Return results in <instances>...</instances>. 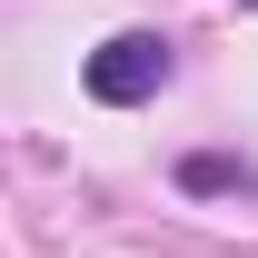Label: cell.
<instances>
[{
	"instance_id": "1",
	"label": "cell",
	"mask_w": 258,
	"mask_h": 258,
	"mask_svg": "<svg viewBox=\"0 0 258 258\" xmlns=\"http://www.w3.org/2000/svg\"><path fill=\"white\" fill-rule=\"evenodd\" d=\"M159 80H169V40L159 30H119L109 50H90V99H109V109L149 99Z\"/></svg>"
}]
</instances>
